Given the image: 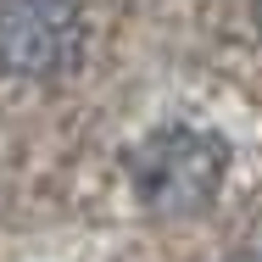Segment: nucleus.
Segmentation results:
<instances>
[{
    "instance_id": "nucleus-1",
    "label": "nucleus",
    "mask_w": 262,
    "mask_h": 262,
    "mask_svg": "<svg viewBox=\"0 0 262 262\" xmlns=\"http://www.w3.org/2000/svg\"><path fill=\"white\" fill-rule=\"evenodd\" d=\"M128 179L151 212H201L223 179V145L201 128H162L128 157Z\"/></svg>"
},
{
    "instance_id": "nucleus-2",
    "label": "nucleus",
    "mask_w": 262,
    "mask_h": 262,
    "mask_svg": "<svg viewBox=\"0 0 262 262\" xmlns=\"http://www.w3.org/2000/svg\"><path fill=\"white\" fill-rule=\"evenodd\" d=\"M84 51L73 0H0V73L56 78Z\"/></svg>"
},
{
    "instance_id": "nucleus-3",
    "label": "nucleus",
    "mask_w": 262,
    "mask_h": 262,
    "mask_svg": "<svg viewBox=\"0 0 262 262\" xmlns=\"http://www.w3.org/2000/svg\"><path fill=\"white\" fill-rule=\"evenodd\" d=\"M257 28H262V0H257Z\"/></svg>"
}]
</instances>
